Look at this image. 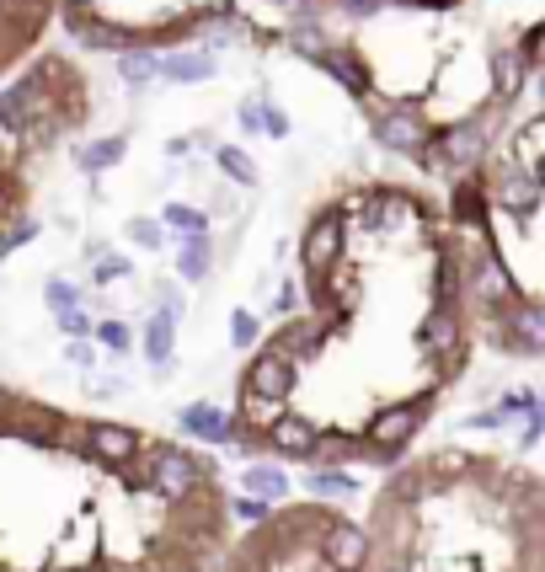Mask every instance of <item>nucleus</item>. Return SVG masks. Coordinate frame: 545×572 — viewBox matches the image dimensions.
<instances>
[{
	"instance_id": "obj_1",
	"label": "nucleus",
	"mask_w": 545,
	"mask_h": 572,
	"mask_svg": "<svg viewBox=\"0 0 545 572\" xmlns=\"http://www.w3.org/2000/svg\"><path fill=\"white\" fill-rule=\"evenodd\" d=\"M433 412V396L423 401H391V407H380L369 417L364 428V460H375V466H391V460L407 455V444L417 439V428H423V417Z\"/></svg>"
},
{
	"instance_id": "obj_2",
	"label": "nucleus",
	"mask_w": 545,
	"mask_h": 572,
	"mask_svg": "<svg viewBox=\"0 0 545 572\" xmlns=\"http://www.w3.org/2000/svg\"><path fill=\"white\" fill-rule=\"evenodd\" d=\"M369 129H375V145L380 150H396V156H412V161H423V150L433 145V129H428V118L417 113L412 102H380V107H369Z\"/></svg>"
},
{
	"instance_id": "obj_3",
	"label": "nucleus",
	"mask_w": 545,
	"mask_h": 572,
	"mask_svg": "<svg viewBox=\"0 0 545 572\" xmlns=\"http://www.w3.org/2000/svg\"><path fill=\"white\" fill-rule=\"evenodd\" d=\"M348 236H353V225H348V214H342V204H326L316 220H310L305 241H300L305 273L316 278V273H326V268H337V257H342V246H348Z\"/></svg>"
},
{
	"instance_id": "obj_4",
	"label": "nucleus",
	"mask_w": 545,
	"mask_h": 572,
	"mask_svg": "<svg viewBox=\"0 0 545 572\" xmlns=\"http://www.w3.org/2000/svg\"><path fill=\"white\" fill-rule=\"evenodd\" d=\"M316 556L332 572H364V562H369V535L358 530L353 519H342V514H332L321 524V535H316Z\"/></svg>"
},
{
	"instance_id": "obj_5",
	"label": "nucleus",
	"mask_w": 545,
	"mask_h": 572,
	"mask_svg": "<svg viewBox=\"0 0 545 572\" xmlns=\"http://www.w3.org/2000/svg\"><path fill=\"white\" fill-rule=\"evenodd\" d=\"M294 380H300V364L284 359L278 348H262L241 375V396H262V401H289Z\"/></svg>"
},
{
	"instance_id": "obj_6",
	"label": "nucleus",
	"mask_w": 545,
	"mask_h": 572,
	"mask_svg": "<svg viewBox=\"0 0 545 572\" xmlns=\"http://www.w3.org/2000/svg\"><path fill=\"white\" fill-rule=\"evenodd\" d=\"M417 348L433 353V359H449V353L465 348V321L455 305H433V311L417 321Z\"/></svg>"
},
{
	"instance_id": "obj_7",
	"label": "nucleus",
	"mask_w": 545,
	"mask_h": 572,
	"mask_svg": "<svg viewBox=\"0 0 545 572\" xmlns=\"http://www.w3.org/2000/svg\"><path fill=\"white\" fill-rule=\"evenodd\" d=\"M86 439H91V455L102 466H134L145 455V434L134 428H118V423H86Z\"/></svg>"
},
{
	"instance_id": "obj_8",
	"label": "nucleus",
	"mask_w": 545,
	"mask_h": 572,
	"mask_svg": "<svg viewBox=\"0 0 545 572\" xmlns=\"http://www.w3.org/2000/svg\"><path fill=\"white\" fill-rule=\"evenodd\" d=\"M268 444H273V455H284V460H321V428L310 423V417L284 412L268 428Z\"/></svg>"
},
{
	"instance_id": "obj_9",
	"label": "nucleus",
	"mask_w": 545,
	"mask_h": 572,
	"mask_svg": "<svg viewBox=\"0 0 545 572\" xmlns=\"http://www.w3.org/2000/svg\"><path fill=\"white\" fill-rule=\"evenodd\" d=\"M182 428H188L193 439H209V444H236L241 439V417H225L220 407H209V401L182 407Z\"/></svg>"
},
{
	"instance_id": "obj_10",
	"label": "nucleus",
	"mask_w": 545,
	"mask_h": 572,
	"mask_svg": "<svg viewBox=\"0 0 545 572\" xmlns=\"http://www.w3.org/2000/svg\"><path fill=\"white\" fill-rule=\"evenodd\" d=\"M171 353H177V311H155L145 327V359L155 369H171Z\"/></svg>"
},
{
	"instance_id": "obj_11",
	"label": "nucleus",
	"mask_w": 545,
	"mask_h": 572,
	"mask_svg": "<svg viewBox=\"0 0 545 572\" xmlns=\"http://www.w3.org/2000/svg\"><path fill=\"white\" fill-rule=\"evenodd\" d=\"M209 268H214V241L209 236H188L182 252H177V273L188 278V284H204Z\"/></svg>"
},
{
	"instance_id": "obj_12",
	"label": "nucleus",
	"mask_w": 545,
	"mask_h": 572,
	"mask_svg": "<svg viewBox=\"0 0 545 572\" xmlns=\"http://www.w3.org/2000/svg\"><path fill=\"white\" fill-rule=\"evenodd\" d=\"M214 70H220V65H214V54H166L161 59V75H166V81H182V86L209 81Z\"/></svg>"
},
{
	"instance_id": "obj_13",
	"label": "nucleus",
	"mask_w": 545,
	"mask_h": 572,
	"mask_svg": "<svg viewBox=\"0 0 545 572\" xmlns=\"http://www.w3.org/2000/svg\"><path fill=\"white\" fill-rule=\"evenodd\" d=\"M123 150H129V139H123V134H107V139H97V145H81V150H75V161H81L86 172H107V166L123 161Z\"/></svg>"
},
{
	"instance_id": "obj_14",
	"label": "nucleus",
	"mask_w": 545,
	"mask_h": 572,
	"mask_svg": "<svg viewBox=\"0 0 545 572\" xmlns=\"http://www.w3.org/2000/svg\"><path fill=\"white\" fill-rule=\"evenodd\" d=\"M246 492H257V498H268V503H284L289 498V476L278 466H246Z\"/></svg>"
},
{
	"instance_id": "obj_15",
	"label": "nucleus",
	"mask_w": 545,
	"mask_h": 572,
	"mask_svg": "<svg viewBox=\"0 0 545 572\" xmlns=\"http://www.w3.org/2000/svg\"><path fill=\"white\" fill-rule=\"evenodd\" d=\"M310 498H353V492H358V482H353V476L348 471H342V466H326V471H316V476H310Z\"/></svg>"
},
{
	"instance_id": "obj_16",
	"label": "nucleus",
	"mask_w": 545,
	"mask_h": 572,
	"mask_svg": "<svg viewBox=\"0 0 545 572\" xmlns=\"http://www.w3.org/2000/svg\"><path fill=\"white\" fill-rule=\"evenodd\" d=\"M118 75H123L129 86H145V81H155V75H161V59L145 54V49H123V54H118Z\"/></svg>"
},
{
	"instance_id": "obj_17",
	"label": "nucleus",
	"mask_w": 545,
	"mask_h": 572,
	"mask_svg": "<svg viewBox=\"0 0 545 572\" xmlns=\"http://www.w3.org/2000/svg\"><path fill=\"white\" fill-rule=\"evenodd\" d=\"M214 161H220V172L236 182V188H252V182H257L252 156H246V150H236V145H220V150H214Z\"/></svg>"
},
{
	"instance_id": "obj_18",
	"label": "nucleus",
	"mask_w": 545,
	"mask_h": 572,
	"mask_svg": "<svg viewBox=\"0 0 545 572\" xmlns=\"http://www.w3.org/2000/svg\"><path fill=\"white\" fill-rule=\"evenodd\" d=\"M513 150H519V161L529 166V172H535V166L545 161V113H540L535 123H524L519 139H513Z\"/></svg>"
},
{
	"instance_id": "obj_19",
	"label": "nucleus",
	"mask_w": 545,
	"mask_h": 572,
	"mask_svg": "<svg viewBox=\"0 0 545 572\" xmlns=\"http://www.w3.org/2000/svg\"><path fill=\"white\" fill-rule=\"evenodd\" d=\"M161 225L182 230V236H209V214H204V209H193V204H166Z\"/></svg>"
},
{
	"instance_id": "obj_20",
	"label": "nucleus",
	"mask_w": 545,
	"mask_h": 572,
	"mask_svg": "<svg viewBox=\"0 0 545 572\" xmlns=\"http://www.w3.org/2000/svg\"><path fill=\"white\" fill-rule=\"evenodd\" d=\"M321 460L326 466H348V460H364V444L348 434H321Z\"/></svg>"
},
{
	"instance_id": "obj_21",
	"label": "nucleus",
	"mask_w": 545,
	"mask_h": 572,
	"mask_svg": "<svg viewBox=\"0 0 545 572\" xmlns=\"http://www.w3.org/2000/svg\"><path fill=\"white\" fill-rule=\"evenodd\" d=\"M230 514H236L241 524H268V519H273V503L257 498V492H241V498L230 503Z\"/></svg>"
},
{
	"instance_id": "obj_22",
	"label": "nucleus",
	"mask_w": 545,
	"mask_h": 572,
	"mask_svg": "<svg viewBox=\"0 0 545 572\" xmlns=\"http://www.w3.org/2000/svg\"><path fill=\"white\" fill-rule=\"evenodd\" d=\"M257 316L252 311H230V343H236V348H252L257 343Z\"/></svg>"
},
{
	"instance_id": "obj_23",
	"label": "nucleus",
	"mask_w": 545,
	"mask_h": 572,
	"mask_svg": "<svg viewBox=\"0 0 545 572\" xmlns=\"http://www.w3.org/2000/svg\"><path fill=\"white\" fill-rule=\"evenodd\" d=\"M97 343H102V348H113V353H129L134 332L123 327V321H102V327H97Z\"/></svg>"
},
{
	"instance_id": "obj_24",
	"label": "nucleus",
	"mask_w": 545,
	"mask_h": 572,
	"mask_svg": "<svg viewBox=\"0 0 545 572\" xmlns=\"http://www.w3.org/2000/svg\"><path fill=\"white\" fill-rule=\"evenodd\" d=\"M49 305H54V316L59 311H75V305H81V289L65 284V278H49Z\"/></svg>"
},
{
	"instance_id": "obj_25",
	"label": "nucleus",
	"mask_w": 545,
	"mask_h": 572,
	"mask_svg": "<svg viewBox=\"0 0 545 572\" xmlns=\"http://www.w3.org/2000/svg\"><path fill=\"white\" fill-rule=\"evenodd\" d=\"M129 241L145 246V252H161V225L155 220H129Z\"/></svg>"
},
{
	"instance_id": "obj_26",
	"label": "nucleus",
	"mask_w": 545,
	"mask_h": 572,
	"mask_svg": "<svg viewBox=\"0 0 545 572\" xmlns=\"http://www.w3.org/2000/svg\"><path fill=\"white\" fill-rule=\"evenodd\" d=\"M497 412H540V401H535V391H524V385H519V391H508L503 401H497Z\"/></svg>"
},
{
	"instance_id": "obj_27",
	"label": "nucleus",
	"mask_w": 545,
	"mask_h": 572,
	"mask_svg": "<svg viewBox=\"0 0 545 572\" xmlns=\"http://www.w3.org/2000/svg\"><path fill=\"white\" fill-rule=\"evenodd\" d=\"M123 273H129V262H123L118 252H102L97 257V284H118Z\"/></svg>"
},
{
	"instance_id": "obj_28",
	"label": "nucleus",
	"mask_w": 545,
	"mask_h": 572,
	"mask_svg": "<svg viewBox=\"0 0 545 572\" xmlns=\"http://www.w3.org/2000/svg\"><path fill=\"white\" fill-rule=\"evenodd\" d=\"M59 327H65L70 337H86V332H91V321H86L81 305H75V311H59Z\"/></svg>"
},
{
	"instance_id": "obj_29",
	"label": "nucleus",
	"mask_w": 545,
	"mask_h": 572,
	"mask_svg": "<svg viewBox=\"0 0 545 572\" xmlns=\"http://www.w3.org/2000/svg\"><path fill=\"white\" fill-rule=\"evenodd\" d=\"M65 359H70V364H81V369H91V364H97V353H91V343H86V337H70Z\"/></svg>"
},
{
	"instance_id": "obj_30",
	"label": "nucleus",
	"mask_w": 545,
	"mask_h": 572,
	"mask_svg": "<svg viewBox=\"0 0 545 572\" xmlns=\"http://www.w3.org/2000/svg\"><path fill=\"white\" fill-rule=\"evenodd\" d=\"M268 134H273V139H284V134H289V118L273 107V97H268Z\"/></svg>"
},
{
	"instance_id": "obj_31",
	"label": "nucleus",
	"mask_w": 545,
	"mask_h": 572,
	"mask_svg": "<svg viewBox=\"0 0 545 572\" xmlns=\"http://www.w3.org/2000/svg\"><path fill=\"white\" fill-rule=\"evenodd\" d=\"M278 316H294V284H284V289H278Z\"/></svg>"
},
{
	"instance_id": "obj_32",
	"label": "nucleus",
	"mask_w": 545,
	"mask_h": 572,
	"mask_svg": "<svg viewBox=\"0 0 545 572\" xmlns=\"http://www.w3.org/2000/svg\"><path fill=\"white\" fill-rule=\"evenodd\" d=\"M385 572H412V567H407V562H391V567H385Z\"/></svg>"
},
{
	"instance_id": "obj_33",
	"label": "nucleus",
	"mask_w": 545,
	"mask_h": 572,
	"mask_svg": "<svg viewBox=\"0 0 545 572\" xmlns=\"http://www.w3.org/2000/svg\"><path fill=\"white\" fill-rule=\"evenodd\" d=\"M535 177H540V188H545V161H540V166H535Z\"/></svg>"
},
{
	"instance_id": "obj_34",
	"label": "nucleus",
	"mask_w": 545,
	"mask_h": 572,
	"mask_svg": "<svg viewBox=\"0 0 545 572\" xmlns=\"http://www.w3.org/2000/svg\"><path fill=\"white\" fill-rule=\"evenodd\" d=\"M540 97H545V75H540Z\"/></svg>"
},
{
	"instance_id": "obj_35",
	"label": "nucleus",
	"mask_w": 545,
	"mask_h": 572,
	"mask_svg": "<svg viewBox=\"0 0 545 572\" xmlns=\"http://www.w3.org/2000/svg\"><path fill=\"white\" fill-rule=\"evenodd\" d=\"M540 417H545V396H540Z\"/></svg>"
}]
</instances>
